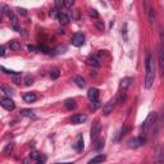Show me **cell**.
I'll return each instance as SVG.
<instances>
[{"instance_id": "obj_5", "label": "cell", "mask_w": 164, "mask_h": 164, "mask_svg": "<svg viewBox=\"0 0 164 164\" xmlns=\"http://www.w3.org/2000/svg\"><path fill=\"white\" fill-rule=\"evenodd\" d=\"M100 131H101V124L99 121H95L92 123V127H91V140L92 141H96L100 135Z\"/></svg>"}, {"instance_id": "obj_12", "label": "cell", "mask_w": 164, "mask_h": 164, "mask_svg": "<svg viewBox=\"0 0 164 164\" xmlns=\"http://www.w3.org/2000/svg\"><path fill=\"white\" fill-rule=\"evenodd\" d=\"M73 149H75L76 151H82L83 150V139H82V136H78L77 141L73 144Z\"/></svg>"}, {"instance_id": "obj_25", "label": "cell", "mask_w": 164, "mask_h": 164, "mask_svg": "<svg viewBox=\"0 0 164 164\" xmlns=\"http://www.w3.org/2000/svg\"><path fill=\"white\" fill-rule=\"evenodd\" d=\"M9 46H10L12 50H18V49H21V44H19L18 41H14V40L9 43Z\"/></svg>"}, {"instance_id": "obj_39", "label": "cell", "mask_w": 164, "mask_h": 164, "mask_svg": "<svg viewBox=\"0 0 164 164\" xmlns=\"http://www.w3.org/2000/svg\"><path fill=\"white\" fill-rule=\"evenodd\" d=\"M45 160H46V156L40 155V156H38V159H37V164H44Z\"/></svg>"}, {"instance_id": "obj_2", "label": "cell", "mask_w": 164, "mask_h": 164, "mask_svg": "<svg viewBox=\"0 0 164 164\" xmlns=\"http://www.w3.org/2000/svg\"><path fill=\"white\" fill-rule=\"evenodd\" d=\"M0 105H1L4 109H6V110H9V112H12V110H14L15 109V104H14V101L12 100L10 98H0Z\"/></svg>"}, {"instance_id": "obj_1", "label": "cell", "mask_w": 164, "mask_h": 164, "mask_svg": "<svg viewBox=\"0 0 164 164\" xmlns=\"http://www.w3.org/2000/svg\"><path fill=\"white\" fill-rule=\"evenodd\" d=\"M145 69H146V78H145V89H150L155 80V68H154L153 55L150 51H146V60H145Z\"/></svg>"}, {"instance_id": "obj_28", "label": "cell", "mask_w": 164, "mask_h": 164, "mask_svg": "<svg viewBox=\"0 0 164 164\" xmlns=\"http://www.w3.org/2000/svg\"><path fill=\"white\" fill-rule=\"evenodd\" d=\"M149 19H150V22H151V23L155 22V12H154L153 8L149 9Z\"/></svg>"}, {"instance_id": "obj_9", "label": "cell", "mask_w": 164, "mask_h": 164, "mask_svg": "<svg viewBox=\"0 0 164 164\" xmlns=\"http://www.w3.org/2000/svg\"><path fill=\"white\" fill-rule=\"evenodd\" d=\"M86 121H87V115L85 114H76L70 118V122L73 124H81V123H85Z\"/></svg>"}, {"instance_id": "obj_6", "label": "cell", "mask_w": 164, "mask_h": 164, "mask_svg": "<svg viewBox=\"0 0 164 164\" xmlns=\"http://www.w3.org/2000/svg\"><path fill=\"white\" fill-rule=\"evenodd\" d=\"M83 44H85V35H83L82 32H77V33H75L72 36V45L80 47V46H82Z\"/></svg>"}, {"instance_id": "obj_41", "label": "cell", "mask_w": 164, "mask_h": 164, "mask_svg": "<svg viewBox=\"0 0 164 164\" xmlns=\"http://www.w3.org/2000/svg\"><path fill=\"white\" fill-rule=\"evenodd\" d=\"M3 55H5V46H0V57H3Z\"/></svg>"}, {"instance_id": "obj_32", "label": "cell", "mask_w": 164, "mask_h": 164, "mask_svg": "<svg viewBox=\"0 0 164 164\" xmlns=\"http://www.w3.org/2000/svg\"><path fill=\"white\" fill-rule=\"evenodd\" d=\"M95 27L98 28L99 31H104V23H103V21H96L95 22Z\"/></svg>"}, {"instance_id": "obj_15", "label": "cell", "mask_w": 164, "mask_h": 164, "mask_svg": "<svg viewBox=\"0 0 164 164\" xmlns=\"http://www.w3.org/2000/svg\"><path fill=\"white\" fill-rule=\"evenodd\" d=\"M23 99H24L26 103H33V101L37 100V95L33 94V92H28V94H26L23 96Z\"/></svg>"}, {"instance_id": "obj_8", "label": "cell", "mask_w": 164, "mask_h": 164, "mask_svg": "<svg viewBox=\"0 0 164 164\" xmlns=\"http://www.w3.org/2000/svg\"><path fill=\"white\" fill-rule=\"evenodd\" d=\"M132 82H133L132 77H126V78H123L121 81V83H119V90L121 91H126V90L132 85Z\"/></svg>"}, {"instance_id": "obj_35", "label": "cell", "mask_w": 164, "mask_h": 164, "mask_svg": "<svg viewBox=\"0 0 164 164\" xmlns=\"http://www.w3.org/2000/svg\"><path fill=\"white\" fill-rule=\"evenodd\" d=\"M54 5H55V8L59 10V8H63V6H64V0H55Z\"/></svg>"}, {"instance_id": "obj_46", "label": "cell", "mask_w": 164, "mask_h": 164, "mask_svg": "<svg viewBox=\"0 0 164 164\" xmlns=\"http://www.w3.org/2000/svg\"><path fill=\"white\" fill-rule=\"evenodd\" d=\"M154 164H162V160H158V162H155Z\"/></svg>"}, {"instance_id": "obj_23", "label": "cell", "mask_w": 164, "mask_h": 164, "mask_svg": "<svg viewBox=\"0 0 164 164\" xmlns=\"http://www.w3.org/2000/svg\"><path fill=\"white\" fill-rule=\"evenodd\" d=\"M60 75V72H59V69L58 68H53L50 70V77H51V80H57L58 77H59Z\"/></svg>"}, {"instance_id": "obj_33", "label": "cell", "mask_w": 164, "mask_h": 164, "mask_svg": "<svg viewBox=\"0 0 164 164\" xmlns=\"http://www.w3.org/2000/svg\"><path fill=\"white\" fill-rule=\"evenodd\" d=\"M89 14H90V17H92V18H95V19L99 18V13L96 12V9H90Z\"/></svg>"}, {"instance_id": "obj_18", "label": "cell", "mask_w": 164, "mask_h": 164, "mask_svg": "<svg viewBox=\"0 0 164 164\" xmlns=\"http://www.w3.org/2000/svg\"><path fill=\"white\" fill-rule=\"evenodd\" d=\"M21 115L27 117V118H36V115H35V113H33V110H32V109H22V110H21Z\"/></svg>"}, {"instance_id": "obj_43", "label": "cell", "mask_w": 164, "mask_h": 164, "mask_svg": "<svg viewBox=\"0 0 164 164\" xmlns=\"http://www.w3.org/2000/svg\"><path fill=\"white\" fill-rule=\"evenodd\" d=\"M58 33H60V35H64L66 32H64L63 28H58Z\"/></svg>"}, {"instance_id": "obj_4", "label": "cell", "mask_w": 164, "mask_h": 164, "mask_svg": "<svg viewBox=\"0 0 164 164\" xmlns=\"http://www.w3.org/2000/svg\"><path fill=\"white\" fill-rule=\"evenodd\" d=\"M154 121H155V113H154V112H151V113H149L147 118L145 119V122L142 123V126H141V130H142L144 133L147 132V130H149V127L154 123Z\"/></svg>"}, {"instance_id": "obj_34", "label": "cell", "mask_w": 164, "mask_h": 164, "mask_svg": "<svg viewBox=\"0 0 164 164\" xmlns=\"http://www.w3.org/2000/svg\"><path fill=\"white\" fill-rule=\"evenodd\" d=\"M59 13H60V10H58L57 8H53V9H51V10H50V15H51V17H53V18H58V15H59Z\"/></svg>"}, {"instance_id": "obj_21", "label": "cell", "mask_w": 164, "mask_h": 164, "mask_svg": "<svg viewBox=\"0 0 164 164\" xmlns=\"http://www.w3.org/2000/svg\"><path fill=\"white\" fill-rule=\"evenodd\" d=\"M101 107V101L99 100H92L91 103H90V109H92V110H96L98 108H100Z\"/></svg>"}, {"instance_id": "obj_37", "label": "cell", "mask_w": 164, "mask_h": 164, "mask_svg": "<svg viewBox=\"0 0 164 164\" xmlns=\"http://www.w3.org/2000/svg\"><path fill=\"white\" fill-rule=\"evenodd\" d=\"M12 80H13V82H14V83H17V85H18V83H21V77H19L18 75L13 76V77H12Z\"/></svg>"}, {"instance_id": "obj_13", "label": "cell", "mask_w": 164, "mask_h": 164, "mask_svg": "<svg viewBox=\"0 0 164 164\" xmlns=\"http://www.w3.org/2000/svg\"><path fill=\"white\" fill-rule=\"evenodd\" d=\"M87 64L95 67V68H99V67H100V60L96 57H90V58H87Z\"/></svg>"}, {"instance_id": "obj_16", "label": "cell", "mask_w": 164, "mask_h": 164, "mask_svg": "<svg viewBox=\"0 0 164 164\" xmlns=\"http://www.w3.org/2000/svg\"><path fill=\"white\" fill-rule=\"evenodd\" d=\"M57 19L60 22V24H67L69 22V17L66 14V13H62V12L59 13V15H58Z\"/></svg>"}, {"instance_id": "obj_29", "label": "cell", "mask_w": 164, "mask_h": 164, "mask_svg": "<svg viewBox=\"0 0 164 164\" xmlns=\"http://www.w3.org/2000/svg\"><path fill=\"white\" fill-rule=\"evenodd\" d=\"M103 146H104V141H103V140H98L95 142V145H94V149L95 150H100Z\"/></svg>"}, {"instance_id": "obj_19", "label": "cell", "mask_w": 164, "mask_h": 164, "mask_svg": "<svg viewBox=\"0 0 164 164\" xmlns=\"http://www.w3.org/2000/svg\"><path fill=\"white\" fill-rule=\"evenodd\" d=\"M75 82H76V85L78 86V87H81V89H83L86 86V81L82 78L81 76H76L75 77Z\"/></svg>"}, {"instance_id": "obj_40", "label": "cell", "mask_w": 164, "mask_h": 164, "mask_svg": "<svg viewBox=\"0 0 164 164\" xmlns=\"http://www.w3.org/2000/svg\"><path fill=\"white\" fill-rule=\"evenodd\" d=\"M38 156H40V155H38V154H37L36 151H32V153L30 154V158H31V159H35V160H37V159H38Z\"/></svg>"}, {"instance_id": "obj_26", "label": "cell", "mask_w": 164, "mask_h": 164, "mask_svg": "<svg viewBox=\"0 0 164 164\" xmlns=\"http://www.w3.org/2000/svg\"><path fill=\"white\" fill-rule=\"evenodd\" d=\"M159 69L160 72H163V49H159Z\"/></svg>"}, {"instance_id": "obj_30", "label": "cell", "mask_w": 164, "mask_h": 164, "mask_svg": "<svg viewBox=\"0 0 164 164\" xmlns=\"http://www.w3.org/2000/svg\"><path fill=\"white\" fill-rule=\"evenodd\" d=\"M32 83H33V78H32L31 76H26L24 77V85L26 86H31Z\"/></svg>"}, {"instance_id": "obj_47", "label": "cell", "mask_w": 164, "mask_h": 164, "mask_svg": "<svg viewBox=\"0 0 164 164\" xmlns=\"http://www.w3.org/2000/svg\"><path fill=\"white\" fill-rule=\"evenodd\" d=\"M59 164H73V163H59Z\"/></svg>"}, {"instance_id": "obj_3", "label": "cell", "mask_w": 164, "mask_h": 164, "mask_svg": "<svg viewBox=\"0 0 164 164\" xmlns=\"http://www.w3.org/2000/svg\"><path fill=\"white\" fill-rule=\"evenodd\" d=\"M145 139L144 137H133V139H131L130 141L127 142V145L130 149H137V147L145 145Z\"/></svg>"}, {"instance_id": "obj_36", "label": "cell", "mask_w": 164, "mask_h": 164, "mask_svg": "<svg viewBox=\"0 0 164 164\" xmlns=\"http://www.w3.org/2000/svg\"><path fill=\"white\" fill-rule=\"evenodd\" d=\"M73 4H75L73 0H64V6H67V8H72Z\"/></svg>"}, {"instance_id": "obj_10", "label": "cell", "mask_w": 164, "mask_h": 164, "mask_svg": "<svg viewBox=\"0 0 164 164\" xmlns=\"http://www.w3.org/2000/svg\"><path fill=\"white\" fill-rule=\"evenodd\" d=\"M87 98L90 99V100H98L99 99V90L95 89V87H91L87 91Z\"/></svg>"}, {"instance_id": "obj_42", "label": "cell", "mask_w": 164, "mask_h": 164, "mask_svg": "<svg viewBox=\"0 0 164 164\" xmlns=\"http://www.w3.org/2000/svg\"><path fill=\"white\" fill-rule=\"evenodd\" d=\"M27 49H28V51H35V50H36V47H35V46H32V45H28V46H27Z\"/></svg>"}, {"instance_id": "obj_17", "label": "cell", "mask_w": 164, "mask_h": 164, "mask_svg": "<svg viewBox=\"0 0 164 164\" xmlns=\"http://www.w3.org/2000/svg\"><path fill=\"white\" fill-rule=\"evenodd\" d=\"M64 108H66L67 110H72V109L76 108V101L73 100V99H67L66 103H64Z\"/></svg>"}, {"instance_id": "obj_7", "label": "cell", "mask_w": 164, "mask_h": 164, "mask_svg": "<svg viewBox=\"0 0 164 164\" xmlns=\"http://www.w3.org/2000/svg\"><path fill=\"white\" fill-rule=\"evenodd\" d=\"M114 105H115V99H112V100H109L107 104L103 107V114L104 115H109L113 112L114 109Z\"/></svg>"}, {"instance_id": "obj_38", "label": "cell", "mask_w": 164, "mask_h": 164, "mask_svg": "<svg viewBox=\"0 0 164 164\" xmlns=\"http://www.w3.org/2000/svg\"><path fill=\"white\" fill-rule=\"evenodd\" d=\"M17 12H18V14H21V15H26V14H27V10H26L24 8H17Z\"/></svg>"}, {"instance_id": "obj_27", "label": "cell", "mask_w": 164, "mask_h": 164, "mask_svg": "<svg viewBox=\"0 0 164 164\" xmlns=\"http://www.w3.org/2000/svg\"><path fill=\"white\" fill-rule=\"evenodd\" d=\"M1 9H3V10H1V13H4V14H6V15H8V17H10V15L13 14V13H12V10H10V8H9L8 5H3V6H1Z\"/></svg>"}, {"instance_id": "obj_45", "label": "cell", "mask_w": 164, "mask_h": 164, "mask_svg": "<svg viewBox=\"0 0 164 164\" xmlns=\"http://www.w3.org/2000/svg\"><path fill=\"white\" fill-rule=\"evenodd\" d=\"M1 19H3V13H1V10H0V22H1Z\"/></svg>"}, {"instance_id": "obj_14", "label": "cell", "mask_w": 164, "mask_h": 164, "mask_svg": "<svg viewBox=\"0 0 164 164\" xmlns=\"http://www.w3.org/2000/svg\"><path fill=\"white\" fill-rule=\"evenodd\" d=\"M0 89H1V91L4 92L5 95H8V96H13V95L15 94V92H14V90H13V89L10 87V86H6V85H1V86H0Z\"/></svg>"}, {"instance_id": "obj_22", "label": "cell", "mask_w": 164, "mask_h": 164, "mask_svg": "<svg viewBox=\"0 0 164 164\" xmlns=\"http://www.w3.org/2000/svg\"><path fill=\"white\" fill-rule=\"evenodd\" d=\"M13 149H14V144L13 142H9V144H6V146H5V149H4V155H9L12 151H13Z\"/></svg>"}, {"instance_id": "obj_44", "label": "cell", "mask_w": 164, "mask_h": 164, "mask_svg": "<svg viewBox=\"0 0 164 164\" xmlns=\"http://www.w3.org/2000/svg\"><path fill=\"white\" fill-rule=\"evenodd\" d=\"M75 19H78V9L75 10Z\"/></svg>"}, {"instance_id": "obj_24", "label": "cell", "mask_w": 164, "mask_h": 164, "mask_svg": "<svg viewBox=\"0 0 164 164\" xmlns=\"http://www.w3.org/2000/svg\"><path fill=\"white\" fill-rule=\"evenodd\" d=\"M37 49L38 50H40L41 51V53H44V54H50V47H47L46 46V45H43V44H41V45H38V46H37Z\"/></svg>"}, {"instance_id": "obj_31", "label": "cell", "mask_w": 164, "mask_h": 164, "mask_svg": "<svg viewBox=\"0 0 164 164\" xmlns=\"http://www.w3.org/2000/svg\"><path fill=\"white\" fill-rule=\"evenodd\" d=\"M0 69H1V70H4V73H6V75H12V76L18 75V72H14V70H9V69L4 68V67H3V66H0Z\"/></svg>"}, {"instance_id": "obj_11", "label": "cell", "mask_w": 164, "mask_h": 164, "mask_svg": "<svg viewBox=\"0 0 164 164\" xmlns=\"http://www.w3.org/2000/svg\"><path fill=\"white\" fill-rule=\"evenodd\" d=\"M105 159H107V156H105L104 154H99V155H96L95 158H92L91 160H90L87 164H100V163L104 162Z\"/></svg>"}, {"instance_id": "obj_20", "label": "cell", "mask_w": 164, "mask_h": 164, "mask_svg": "<svg viewBox=\"0 0 164 164\" xmlns=\"http://www.w3.org/2000/svg\"><path fill=\"white\" fill-rule=\"evenodd\" d=\"M124 100H126V91H121L119 95L115 98V103H118V104H122Z\"/></svg>"}]
</instances>
